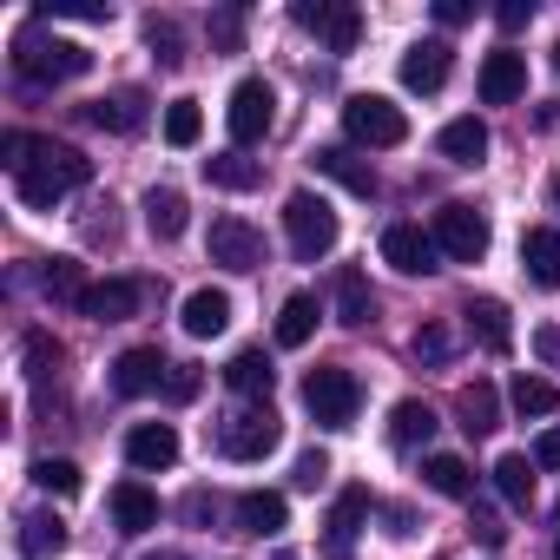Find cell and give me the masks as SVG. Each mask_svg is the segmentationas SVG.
I'll use <instances>...</instances> for the list:
<instances>
[{"label":"cell","mask_w":560,"mask_h":560,"mask_svg":"<svg viewBox=\"0 0 560 560\" xmlns=\"http://www.w3.org/2000/svg\"><path fill=\"white\" fill-rule=\"evenodd\" d=\"M93 178V159L80 152V145H54V139H40L34 145V165L14 178L21 185V205H34V211H54L67 191H80Z\"/></svg>","instance_id":"1"},{"label":"cell","mask_w":560,"mask_h":560,"mask_svg":"<svg viewBox=\"0 0 560 560\" xmlns=\"http://www.w3.org/2000/svg\"><path fill=\"white\" fill-rule=\"evenodd\" d=\"M93 67V54L80 47V40H47L40 27H27L21 40H14V73L27 80V86H60V80H80Z\"/></svg>","instance_id":"2"},{"label":"cell","mask_w":560,"mask_h":560,"mask_svg":"<svg viewBox=\"0 0 560 560\" xmlns=\"http://www.w3.org/2000/svg\"><path fill=\"white\" fill-rule=\"evenodd\" d=\"M284 231H291V250L304 257V264H317V257H330L337 250V211H330V198H317V191H291L284 198Z\"/></svg>","instance_id":"3"},{"label":"cell","mask_w":560,"mask_h":560,"mask_svg":"<svg viewBox=\"0 0 560 560\" xmlns=\"http://www.w3.org/2000/svg\"><path fill=\"white\" fill-rule=\"evenodd\" d=\"M343 132H350L357 145L389 152V145L409 139V113H402L396 100H383V93H357V100H343Z\"/></svg>","instance_id":"4"},{"label":"cell","mask_w":560,"mask_h":560,"mask_svg":"<svg viewBox=\"0 0 560 560\" xmlns=\"http://www.w3.org/2000/svg\"><path fill=\"white\" fill-rule=\"evenodd\" d=\"M224 126H231V145H264V132L277 126V93L270 80H237L231 86V106H224Z\"/></svg>","instance_id":"5"},{"label":"cell","mask_w":560,"mask_h":560,"mask_svg":"<svg viewBox=\"0 0 560 560\" xmlns=\"http://www.w3.org/2000/svg\"><path fill=\"white\" fill-rule=\"evenodd\" d=\"M357 402H363V389H357L350 370H311L304 376V409L317 416V429H350Z\"/></svg>","instance_id":"6"},{"label":"cell","mask_w":560,"mask_h":560,"mask_svg":"<svg viewBox=\"0 0 560 560\" xmlns=\"http://www.w3.org/2000/svg\"><path fill=\"white\" fill-rule=\"evenodd\" d=\"M435 250L455 264H481L488 257V218L475 205H442L435 211Z\"/></svg>","instance_id":"7"},{"label":"cell","mask_w":560,"mask_h":560,"mask_svg":"<svg viewBox=\"0 0 560 560\" xmlns=\"http://www.w3.org/2000/svg\"><path fill=\"white\" fill-rule=\"evenodd\" d=\"M270 448H277V416H270L264 402L218 422V455H231V462H264Z\"/></svg>","instance_id":"8"},{"label":"cell","mask_w":560,"mask_h":560,"mask_svg":"<svg viewBox=\"0 0 560 560\" xmlns=\"http://www.w3.org/2000/svg\"><path fill=\"white\" fill-rule=\"evenodd\" d=\"M211 264H224L231 277H250L264 270V237L244 218H211Z\"/></svg>","instance_id":"9"},{"label":"cell","mask_w":560,"mask_h":560,"mask_svg":"<svg viewBox=\"0 0 560 560\" xmlns=\"http://www.w3.org/2000/svg\"><path fill=\"white\" fill-rule=\"evenodd\" d=\"M435 231H422V224H389L383 231V264H396L402 277H429L435 270Z\"/></svg>","instance_id":"10"},{"label":"cell","mask_w":560,"mask_h":560,"mask_svg":"<svg viewBox=\"0 0 560 560\" xmlns=\"http://www.w3.org/2000/svg\"><path fill=\"white\" fill-rule=\"evenodd\" d=\"M448 73H455V47H448V40H416V47L402 54V86H409V93H442Z\"/></svg>","instance_id":"11"},{"label":"cell","mask_w":560,"mask_h":560,"mask_svg":"<svg viewBox=\"0 0 560 560\" xmlns=\"http://www.w3.org/2000/svg\"><path fill=\"white\" fill-rule=\"evenodd\" d=\"M481 106H514L521 93H527V60L514 54V47H501V54H488L481 60Z\"/></svg>","instance_id":"12"},{"label":"cell","mask_w":560,"mask_h":560,"mask_svg":"<svg viewBox=\"0 0 560 560\" xmlns=\"http://www.w3.org/2000/svg\"><path fill=\"white\" fill-rule=\"evenodd\" d=\"M126 462H132L139 475L172 468V462H178V429H172V422H139V429L126 435Z\"/></svg>","instance_id":"13"},{"label":"cell","mask_w":560,"mask_h":560,"mask_svg":"<svg viewBox=\"0 0 560 560\" xmlns=\"http://www.w3.org/2000/svg\"><path fill=\"white\" fill-rule=\"evenodd\" d=\"M298 27L324 34V40H330V54H350V47L363 40V14H357V8H324V0H317V8L304 0V8H298Z\"/></svg>","instance_id":"14"},{"label":"cell","mask_w":560,"mask_h":560,"mask_svg":"<svg viewBox=\"0 0 560 560\" xmlns=\"http://www.w3.org/2000/svg\"><path fill=\"white\" fill-rule=\"evenodd\" d=\"M363 521H370V488H343V494L330 501V521H324V527H330V560H350Z\"/></svg>","instance_id":"15"},{"label":"cell","mask_w":560,"mask_h":560,"mask_svg":"<svg viewBox=\"0 0 560 560\" xmlns=\"http://www.w3.org/2000/svg\"><path fill=\"white\" fill-rule=\"evenodd\" d=\"M311 165H317L324 178H337L343 191H357V198H376V172H370V165H363L350 145H317V152H311Z\"/></svg>","instance_id":"16"},{"label":"cell","mask_w":560,"mask_h":560,"mask_svg":"<svg viewBox=\"0 0 560 560\" xmlns=\"http://www.w3.org/2000/svg\"><path fill=\"white\" fill-rule=\"evenodd\" d=\"M165 357L159 350H126L119 363H113V389L119 396H152V389H165Z\"/></svg>","instance_id":"17"},{"label":"cell","mask_w":560,"mask_h":560,"mask_svg":"<svg viewBox=\"0 0 560 560\" xmlns=\"http://www.w3.org/2000/svg\"><path fill=\"white\" fill-rule=\"evenodd\" d=\"M139 298H145V291L132 284V277H106V284H93V291H86V304H80V311H86L93 324H126V317L139 311Z\"/></svg>","instance_id":"18"},{"label":"cell","mask_w":560,"mask_h":560,"mask_svg":"<svg viewBox=\"0 0 560 560\" xmlns=\"http://www.w3.org/2000/svg\"><path fill=\"white\" fill-rule=\"evenodd\" d=\"M521 264H527V277H534L540 291H560V231L553 224H534L521 237Z\"/></svg>","instance_id":"19"},{"label":"cell","mask_w":560,"mask_h":560,"mask_svg":"<svg viewBox=\"0 0 560 560\" xmlns=\"http://www.w3.org/2000/svg\"><path fill=\"white\" fill-rule=\"evenodd\" d=\"M284 521H291V501L277 494V488L237 494V527H244V534H284Z\"/></svg>","instance_id":"20"},{"label":"cell","mask_w":560,"mask_h":560,"mask_svg":"<svg viewBox=\"0 0 560 560\" xmlns=\"http://www.w3.org/2000/svg\"><path fill=\"white\" fill-rule=\"evenodd\" d=\"M178 324H185V337H198V343H205V337H224V324H231V298L205 284V291H191V298H185Z\"/></svg>","instance_id":"21"},{"label":"cell","mask_w":560,"mask_h":560,"mask_svg":"<svg viewBox=\"0 0 560 560\" xmlns=\"http://www.w3.org/2000/svg\"><path fill=\"white\" fill-rule=\"evenodd\" d=\"M113 521H119V534H152L159 527V494L145 481H119L113 488Z\"/></svg>","instance_id":"22"},{"label":"cell","mask_w":560,"mask_h":560,"mask_svg":"<svg viewBox=\"0 0 560 560\" xmlns=\"http://www.w3.org/2000/svg\"><path fill=\"white\" fill-rule=\"evenodd\" d=\"M86 119H93L100 132H139V126H145V93H139V86L106 93V100H93V106H86Z\"/></svg>","instance_id":"23"},{"label":"cell","mask_w":560,"mask_h":560,"mask_svg":"<svg viewBox=\"0 0 560 560\" xmlns=\"http://www.w3.org/2000/svg\"><path fill=\"white\" fill-rule=\"evenodd\" d=\"M389 442H396L402 455L429 448V442H435V409H429V402H416V396H409V402H396V409H389Z\"/></svg>","instance_id":"24"},{"label":"cell","mask_w":560,"mask_h":560,"mask_svg":"<svg viewBox=\"0 0 560 560\" xmlns=\"http://www.w3.org/2000/svg\"><path fill=\"white\" fill-rule=\"evenodd\" d=\"M435 145H442L448 165H481V159H488V126H481L475 113H468V119H448Z\"/></svg>","instance_id":"25"},{"label":"cell","mask_w":560,"mask_h":560,"mask_svg":"<svg viewBox=\"0 0 560 560\" xmlns=\"http://www.w3.org/2000/svg\"><path fill=\"white\" fill-rule=\"evenodd\" d=\"M462 317H468V330L481 337V350L508 357V343H514V324H508V304H501V298H475Z\"/></svg>","instance_id":"26"},{"label":"cell","mask_w":560,"mask_h":560,"mask_svg":"<svg viewBox=\"0 0 560 560\" xmlns=\"http://www.w3.org/2000/svg\"><path fill=\"white\" fill-rule=\"evenodd\" d=\"M376 317V291H370V277L350 264V270H337V324H350V330H363Z\"/></svg>","instance_id":"27"},{"label":"cell","mask_w":560,"mask_h":560,"mask_svg":"<svg viewBox=\"0 0 560 560\" xmlns=\"http://www.w3.org/2000/svg\"><path fill=\"white\" fill-rule=\"evenodd\" d=\"M205 178H211L218 191H257V185H264V165L231 145V152H211V159H205Z\"/></svg>","instance_id":"28"},{"label":"cell","mask_w":560,"mask_h":560,"mask_svg":"<svg viewBox=\"0 0 560 560\" xmlns=\"http://www.w3.org/2000/svg\"><path fill=\"white\" fill-rule=\"evenodd\" d=\"M145 231H152L159 244L185 237V191H172V185H152V191H145Z\"/></svg>","instance_id":"29"},{"label":"cell","mask_w":560,"mask_h":560,"mask_svg":"<svg viewBox=\"0 0 560 560\" xmlns=\"http://www.w3.org/2000/svg\"><path fill=\"white\" fill-rule=\"evenodd\" d=\"M455 409H462V429H468V435H494V429H501V396H494V383H468V389L455 396Z\"/></svg>","instance_id":"30"},{"label":"cell","mask_w":560,"mask_h":560,"mask_svg":"<svg viewBox=\"0 0 560 560\" xmlns=\"http://www.w3.org/2000/svg\"><path fill=\"white\" fill-rule=\"evenodd\" d=\"M311 337H317V298L298 291V298H284V311H277V343H284V350H304Z\"/></svg>","instance_id":"31"},{"label":"cell","mask_w":560,"mask_h":560,"mask_svg":"<svg viewBox=\"0 0 560 560\" xmlns=\"http://www.w3.org/2000/svg\"><path fill=\"white\" fill-rule=\"evenodd\" d=\"M40 291L54 298V304H86V270H80V257H47V270H40Z\"/></svg>","instance_id":"32"},{"label":"cell","mask_w":560,"mask_h":560,"mask_svg":"<svg viewBox=\"0 0 560 560\" xmlns=\"http://www.w3.org/2000/svg\"><path fill=\"white\" fill-rule=\"evenodd\" d=\"M224 383H231L237 396H270L277 370H270V357H264V350H237V357L224 363Z\"/></svg>","instance_id":"33"},{"label":"cell","mask_w":560,"mask_h":560,"mask_svg":"<svg viewBox=\"0 0 560 560\" xmlns=\"http://www.w3.org/2000/svg\"><path fill=\"white\" fill-rule=\"evenodd\" d=\"M422 481H429L435 494H448V501H468V494H475V468H468L462 455H429V462H422Z\"/></svg>","instance_id":"34"},{"label":"cell","mask_w":560,"mask_h":560,"mask_svg":"<svg viewBox=\"0 0 560 560\" xmlns=\"http://www.w3.org/2000/svg\"><path fill=\"white\" fill-rule=\"evenodd\" d=\"M21 553H27V560H54V553H67V527H60L54 514H27V521H21Z\"/></svg>","instance_id":"35"},{"label":"cell","mask_w":560,"mask_h":560,"mask_svg":"<svg viewBox=\"0 0 560 560\" xmlns=\"http://www.w3.org/2000/svg\"><path fill=\"white\" fill-rule=\"evenodd\" d=\"M508 402H514L521 416H553V409H560V389H553L547 376H527V370H521V376L508 383Z\"/></svg>","instance_id":"36"},{"label":"cell","mask_w":560,"mask_h":560,"mask_svg":"<svg viewBox=\"0 0 560 560\" xmlns=\"http://www.w3.org/2000/svg\"><path fill=\"white\" fill-rule=\"evenodd\" d=\"M494 488H501L508 508H527V501H534V462H527V455H501V462H494Z\"/></svg>","instance_id":"37"},{"label":"cell","mask_w":560,"mask_h":560,"mask_svg":"<svg viewBox=\"0 0 560 560\" xmlns=\"http://www.w3.org/2000/svg\"><path fill=\"white\" fill-rule=\"evenodd\" d=\"M198 132H205V113H198V100H172V106H165V145L191 152V145H198Z\"/></svg>","instance_id":"38"},{"label":"cell","mask_w":560,"mask_h":560,"mask_svg":"<svg viewBox=\"0 0 560 560\" xmlns=\"http://www.w3.org/2000/svg\"><path fill=\"white\" fill-rule=\"evenodd\" d=\"M34 481H40L47 494H60V501L80 494V468H73L67 455H40V462H34Z\"/></svg>","instance_id":"39"},{"label":"cell","mask_w":560,"mask_h":560,"mask_svg":"<svg viewBox=\"0 0 560 560\" xmlns=\"http://www.w3.org/2000/svg\"><path fill=\"white\" fill-rule=\"evenodd\" d=\"M145 40H152L159 67H185V34H178L172 21H145Z\"/></svg>","instance_id":"40"},{"label":"cell","mask_w":560,"mask_h":560,"mask_svg":"<svg viewBox=\"0 0 560 560\" xmlns=\"http://www.w3.org/2000/svg\"><path fill=\"white\" fill-rule=\"evenodd\" d=\"M34 145H40V139H34V132H21V126H14V132H0V165L21 178V172L34 165Z\"/></svg>","instance_id":"41"},{"label":"cell","mask_w":560,"mask_h":560,"mask_svg":"<svg viewBox=\"0 0 560 560\" xmlns=\"http://www.w3.org/2000/svg\"><path fill=\"white\" fill-rule=\"evenodd\" d=\"M60 370V343L47 330H27V376H54Z\"/></svg>","instance_id":"42"},{"label":"cell","mask_w":560,"mask_h":560,"mask_svg":"<svg viewBox=\"0 0 560 560\" xmlns=\"http://www.w3.org/2000/svg\"><path fill=\"white\" fill-rule=\"evenodd\" d=\"M198 389H205V370L198 363H172L165 370V402H191Z\"/></svg>","instance_id":"43"},{"label":"cell","mask_w":560,"mask_h":560,"mask_svg":"<svg viewBox=\"0 0 560 560\" xmlns=\"http://www.w3.org/2000/svg\"><path fill=\"white\" fill-rule=\"evenodd\" d=\"M291 481H298L304 494H317V488L330 481V455H324V448H304V455H298V468H291Z\"/></svg>","instance_id":"44"},{"label":"cell","mask_w":560,"mask_h":560,"mask_svg":"<svg viewBox=\"0 0 560 560\" xmlns=\"http://www.w3.org/2000/svg\"><path fill=\"white\" fill-rule=\"evenodd\" d=\"M409 350H416L422 363H442V357H448V330H442V324H422V330L409 337Z\"/></svg>","instance_id":"45"},{"label":"cell","mask_w":560,"mask_h":560,"mask_svg":"<svg viewBox=\"0 0 560 560\" xmlns=\"http://www.w3.org/2000/svg\"><path fill=\"white\" fill-rule=\"evenodd\" d=\"M534 357H540L547 370H560V324H540V330H534Z\"/></svg>","instance_id":"46"},{"label":"cell","mask_w":560,"mask_h":560,"mask_svg":"<svg viewBox=\"0 0 560 560\" xmlns=\"http://www.w3.org/2000/svg\"><path fill=\"white\" fill-rule=\"evenodd\" d=\"M494 21H501V34H521V27L534 21V8H527V0H501V8H494Z\"/></svg>","instance_id":"47"},{"label":"cell","mask_w":560,"mask_h":560,"mask_svg":"<svg viewBox=\"0 0 560 560\" xmlns=\"http://www.w3.org/2000/svg\"><path fill=\"white\" fill-rule=\"evenodd\" d=\"M237 34H244V21H237V14H218V21H211V40H218L224 54H237Z\"/></svg>","instance_id":"48"},{"label":"cell","mask_w":560,"mask_h":560,"mask_svg":"<svg viewBox=\"0 0 560 560\" xmlns=\"http://www.w3.org/2000/svg\"><path fill=\"white\" fill-rule=\"evenodd\" d=\"M534 468H560V429H547V435L534 442Z\"/></svg>","instance_id":"49"},{"label":"cell","mask_w":560,"mask_h":560,"mask_svg":"<svg viewBox=\"0 0 560 560\" xmlns=\"http://www.w3.org/2000/svg\"><path fill=\"white\" fill-rule=\"evenodd\" d=\"M435 21L442 27H462V21H475V8H468V0H435Z\"/></svg>","instance_id":"50"},{"label":"cell","mask_w":560,"mask_h":560,"mask_svg":"<svg viewBox=\"0 0 560 560\" xmlns=\"http://www.w3.org/2000/svg\"><path fill=\"white\" fill-rule=\"evenodd\" d=\"M547 198H553V211H560V178H553V185H547Z\"/></svg>","instance_id":"51"},{"label":"cell","mask_w":560,"mask_h":560,"mask_svg":"<svg viewBox=\"0 0 560 560\" xmlns=\"http://www.w3.org/2000/svg\"><path fill=\"white\" fill-rule=\"evenodd\" d=\"M553 73H560V40H553Z\"/></svg>","instance_id":"52"},{"label":"cell","mask_w":560,"mask_h":560,"mask_svg":"<svg viewBox=\"0 0 560 560\" xmlns=\"http://www.w3.org/2000/svg\"><path fill=\"white\" fill-rule=\"evenodd\" d=\"M152 560H185V553H152Z\"/></svg>","instance_id":"53"},{"label":"cell","mask_w":560,"mask_h":560,"mask_svg":"<svg viewBox=\"0 0 560 560\" xmlns=\"http://www.w3.org/2000/svg\"><path fill=\"white\" fill-rule=\"evenodd\" d=\"M553 560H560V540H553Z\"/></svg>","instance_id":"54"}]
</instances>
